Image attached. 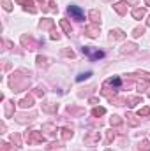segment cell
<instances>
[{"instance_id":"obj_6","label":"cell","mask_w":150,"mask_h":151,"mask_svg":"<svg viewBox=\"0 0 150 151\" xmlns=\"http://www.w3.org/2000/svg\"><path fill=\"white\" fill-rule=\"evenodd\" d=\"M20 5H23L25 11H28L30 14H36V7H34V0H16Z\"/></svg>"},{"instance_id":"obj_5","label":"cell","mask_w":150,"mask_h":151,"mask_svg":"<svg viewBox=\"0 0 150 151\" xmlns=\"http://www.w3.org/2000/svg\"><path fill=\"white\" fill-rule=\"evenodd\" d=\"M83 53H85V55H88V56H90V60H97V58H103V56H104V53H103V51L92 49L90 46H85V47H83Z\"/></svg>"},{"instance_id":"obj_9","label":"cell","mask_w":150,"mask_h":151,"mask_svg":"<svg viewBox=\"0 0 150 151\" xmlns=\"http://www.w3.org/2000/svg\"><path fill=\"white\" fill-rule=\"evenodd\" d=\"M138 49V46L134 44V42H127V44H124L122 47H120V53L122 55H127V53H134Z\"/></svg>"},{"instance_id":"obj_1","label":"cell","mask_w":150,"mask_h":151,"mask_svg":"<svg viewBox=\"0 0 150 151\" xmlns=\"http://www.w3.org/2000/svg\"><path fill=\"white\" fill-rule=\"evenodd\" d=\"M111 90L115 91V93H117V90H120V77H118V76L110 77V79L103 84V95H106L108 99H113Z\"/></svg>"},{"instance_id":"obj_15","label":"cell","mask_w":150,"mask_h":151,"mask_svg":"<svg viewBox=\"0 0 150 151\" xmlns=\"http://www.w3.org/2000/svg\"><path fill=\"white\" fill-rule=\"evenodd\" d=\"M32 106H34V97H32V95L25 97V99L20 102V107H23V109H27V107H32Z\"/></svg>"},{"instance_id":"obj_20","label":"cell","mask_w":150,"mask_h":151,"mask_svg":"<svg viewBox=\"0 0 150 151\" xmlns=\"http://www.w3.org/2000/svg\"><path fill=\"white\" fill-rule=\"evenodd\" d=\"M125 118H127V123H129L131 127H138V125H140V121L136 119V116H134V114H127Z\"/></svg>"},{"instance_id":"obj_24","label":"cell","mask_w":150,"mask_h":151,"mask_svg":"<svg viewBox=\"0 0 150 151\" xmlns=\"http://www.w3.org/2000/svg\"><path fill=\"white\" fill-rule=\"evenodd\" d=\"M110 123H111V127H118V125H122V118L115 114V116L110 118Z\"/></svg>"},{"instance_id":"obj_28","label":"cell","mask_w":150,"mask_h":151,"mask_svg":"<svg viewBox=\"0 0 150 151\" xmlns=\"http://www.w3.org/2000/svg\"><path fill=\"white\" fill-rule=\"evenodd\" d=\"M143 34H145V27H138L133 30V37H141Z\"/></svg>"},{"instance_id":"obj_26","label":"cell","mask_w":150,"mask_h":151,"mask_svg":"<svg viewBox=\"0 0 150 151\" xmlns=\"http://www.w3.org/2000/svg\"><path fill=\"white\" fill-rule=\"evenodd\" d=\"M92 114H94L95 118H99V116H104V114H106V109H104V107H94Z\"/></svg>"},{"instance_id":"obj_4","label":"cell","mask_w":150,"mask_h":151,"mask_svg":"<svg viewBox=\"0 0 150 151\" xmlns=\"http://www.w3.org/2000/svg\"><path fill=\"white\" fill-rule=\"evenodd\" d=\"M99 139H101V134H99V132H88V134L83 137V141H85L87 146H95V144L99 142Z\"/></svg>"},{"instance_id":"obj_42","label":"cell","mask_w":150,"mask_h":151,"mask_svg":"<svg viewBox=\"0 0 150 151\" xmlns=\"http://www.w3.org/2000/svg\"><path fill=\"white\" fill-rule=\"evenodd\" d=\"M149 97H150V91H149Z\"/></svg>"},{"instance_id":"obj_14","label":"cell","mask_w":150,"mask_h":151,"mask_svg":"<svg viewBox=\"0 0 150 151\" xmlns=\"http://www.w3.org/2000/svg\"><path fill=\"white\" fill-rule=\"evenodd\" d=\"M60 132H62V139H64V141H69V139H73V135H74L73 128H69V127L60 128Z\"/></svg>"},{"instance_id":"obj_3","label":"cell","mask_w":150,"mask_h":151,"mask_svg":"<svg viewBox=\"0 0 150 151\" xmlns=\"http://www.w3.org/2000/svg\"><path fill=\"white\" fill-rule=\"evenodd\" d=\"M67 14H69L73 19H76V21H83V19H85V12H83L78 5H69V7H67Z\"/></svg>"},{"instance_id":"obj_10","label":"cell","mask_w":150,"mask_h":151,"mask_svg":"<svg viewBox=\"0 0 150 151\" xmlns=\"http://www.w3.org/2000/svg\"><path fill=\"white\" fill-rule=\"evenodd\" d=\"M113 9L120 14V16H124L125 12H127V4L125 2H118V4H113Z\"/></svg>"},{"instance_id":"obj_39","label":"cell","mask_w":150,"mask_h":151,"mask_svg":"<svg viewBox=\"0 0 150 151\" xmlns=\"http://www.w3.org/2000/svg\"><path fill=\"white\" fill-rule=\"evenodd\" d=\"M97 102H99V99H95V97L90 99V104H97Z\"/></svg>"},{"instance_id":"obj_32","label":"cell","mask_w":150,"mask_h":151,"mask_svg":"<svg viewBox=\"0 0 150 151\" xmlns=\"http://www.w3.org/2000/svg\"><path fill=\"white\" fill-rule=\"evenodd\" d=\"M113 139H115V132H113V128H111V130H108V132H106V141H108V144L111 142Z\"/></svg>"},{"instance_id":"obj_30","label":"cell","mask_w":150,"mask_h":151,"mask_svg":"<svg viewBox=\"0 0 150 151\" xmlns=\"http://www.w3.org/2000/svg\"><path fill=\"white\" fill-rule=\"evenodd\" d=\"M140 151H150V142L149 141H141V142H140Z\"/></svg>"},{"instance_id":"obj_38","label":"cell","mask_w":150,"mask_h":151,"mask_svg":"<svg viewBox=\"0 0 150 151\" xmlns=\"http://www.w3.org/2000/svg\"><path fill=\"white\" fill-rule=\"evenodd\" d=\"M125 4H133V5H138V0H125Z\"/></svg>"},{"instance_id":"obj_18","label":"cell","mask_w":150,"mask_h":151,"mask_svg":"<svg viewBox=\"0 0 150 151\" xmlns=\"http://www.w3.org/2000/svg\"><path fill=\"white\" fill-rule=\"evenodd\" d=\"M145 14H147L145 9H134V11H133V18H134V19H143Z\"/></svg>"},{"instance_id":"obj_40","label":"cell","mask_w":150,"mask_h":151,"mask_svg":"<svg viewBox=\"0 0 150 151\" xmlns=\"http://www.w3.org/2000/svg\"><path fill=\"white\" fill-rule=\"evenodd\" d=\"M145 5H150V0H145Z\"/></svg>"},{"instance_id":"obj_35","label":"cell","mask_w":150,"mask_h":151,"mask_svg":"<svg viewBox=\"0 0 150 151\" xmlns=\"http://www.w3.org/2000/svg\"><path fill=\"white\" fill-rule=\"evenodd\" d=\"M51 40H60V34H57V30H51Z\"/></svg>"},{"instance_id":"obj_23","label":"cell","mask_w":150,"mask_h":151,"mask_svg":"<svg viewBox=\"0 0 150 151\" xmlns=\"http://www.w3.org/2000/svg\"><path fill=\"white\" fill-rule=\"evenodd\" d=\"M42 130H46V132H50V134H55V132H57V127H55L53 123H44V125H42Z\"/></svg>"},{"instance_id":"obj_22","label":"cell","mask_w":150,"mask_h":151,"mask_svg":"<svg viewBox=\"0 0 150 151\" xmlns=\"http://www.w3.org/2000/svg\"><path fill=\"white\" fill-rule=\"evenodd\" d=\"M141 102V97H127V104L131 106V107H134L136 104H140Z\"/></svg>"},{"instance_id":"obj_37","label":"cell","mask_w":150,"mask_h":151,"mask_svg":"<svg viewBox=\"0 0 150 151\" xmlns=\"http://www.w3.org/2000/svg\"><path fill=\"white\" fill-rule=\"evenodd\" d=\"M2 151H11V146L7 142H2Z\"/></svg>"},{"instance_id":"obj_8","label":"cell","mask_w":150,"mask_h":151,"mask_svg":"<svg viewBox=\"0 0 150 151\" xmlns=\"http://www.w3.org/2000/svg\"><path fill=\"white\" fill-rule=\"evenodd\" d=\"M85 35H88L90 39H95L99 35V25H90L85 28Z\"/></svg>"},{"instance_id":"obj_7","label":"cell","mask_w":150,"mask_h":151,"mask_svg":"<svg viewBox=\"0 0 150 151\" xmlns=\"http://www.w3.org/2000/svg\"><path fill=\"white\" fill-rule=\"evenodd\" d=\"M110 39H111V40H124V39H125V34H124V30H120V28H111V30H110Z\"/></svg>"},{"instance_id":"obj_27","label":"cell","mask_w":150,"mask_h":151,"mask_svg":"<svg viewBox=\"0 0 150 151\" xmlns=\"http://www.w3.org/2000/svg\"><path fill=\"white\" fill-rule=\"evenodd\" d=\"M36 62H37L39 67H44V65H48V58H46V56H42V55H39L37 58H36Z\"/></svg>"},{"instance_id":"obj_2","label":"cell","mask_w":150,"mask_h":151,"mask_svg":"<svg viewBox=\"0 0 150 151\" xmlns=\"http://www.w3.org/2000/svg\"><path fill=\"white\" fill-rule=\"evenodd\" d=\"M25 139H27V142L30 144V146H34V144H42L46 139H44V135L37 132V130H30V132H27L25 134Z\"/></svg>"},{"instance_id":"obj_34","label":"cell","mask_w":150,"mask_h":151,"mask_svg":"<svg viewBox=\"0 0 150 151\" xmlns=\"http://www.w3.org/2000/svg\"><path fill=\"white\" fill-rule=\"evenodd\" d=\"M2 5H4V9H5V11H11V9H12V5H11V2H9V0H2Z\"/></svg>"},{"instance_id":"obj_33","label":"cell","mask_w":150,"mask_h":151,"mask_svg":"<svg viewBox=\"0 0 150 151\" xmlns=\"http://www.w3.org/2000/svg\"><path fill=\"white\" fill-rule=\"evenodd\" d=\"M92 76V72H83V74H79L78 77H76V81H83V79H88Z\"/></svg>"},{"instance_id":"obj_31","label":"cell","mask_w":150,"mask_h":151,"mask_svg":"<svg viewBox=\"0 0 150 151\" xmlns=\"http://www.w3.org/2000/svg\"><path fill=\"white\" fill-rule=\"evenodd\" d=\"M150 114V107H141L140 111H138V116L141 118V116H149Z\"/></svg>"},{"instance_id":"obj_11","label":"cell","mask_w":150,"mask_h":151,"mask_svg":"<svg viewBox=\"0 0 150 151\" xmlns=\"http://www.w3.org/2000/svg\"><path fill=\"white\" fill-rule=\"evenodd\" d=\"M88 18L92 19V23H94V25H99V23H101V14H99V11H97V9H92V11L88 12Z\"/></svg>"},{"instance_id":"obj_29","label":"cell","mask_w":150,"mask_h":151,"mask_svg":"<svg viewBox=\"0 0 150 151\" xmlns=\"http://www.w3.org/2000/svg\"><path fill=\"white\" fill-rule=\"evenodd\" d=\"M62 55H64V56H69V58H76V53L73 51V49H69V47L62 49Z\"/></svg>"},{"instance_id":"obj_16","label":"cell","mask_w":150,"mask_h":151,"mask_svg":"<svg viewBox=\"0 0 150 151\" xmlns=\"http://www.w3.org/2000/svg\"><path fill=\"white\" fill-rule=\"evenodd\" d=\"M60 27H62V30H64L67 35L73 34V27H71V23H69L67 19H60Z\"/></svg>"},{"instance_id":"obj_36","label":"cell","mask_w":150,"mask_h":151,"mask_svg":"<svg viewBox=\"0 0 150 151\" xmlns=\"http://www.w3.org/2000/svg\"><path fill=\"white\" fill-rule=\"evenodd\" d=\"M34 95H37V97H42V95H44V88H41V86H39V88H36Z\"/></svg>"},{"instance_id":"obj_21","label":"cell","mask_w":150,"mask_h":151,"mask_svg":"<svg viewBox=\"0 0 150 151\" xmlns=\"http://www.w3.org/2000/svg\"><path fill=\"white\" fill-rule=\"evenodd\" d=\"M12 111H14V102H7L5 104V116L11 118L12 116Z\"/></svg>"},{"instance_id":"obj_13","label":"cell","mask_w":150,"mask_h":151,"mask_svg":"<svg viewBox=\"0 0 150 151\" xmlns=\"http://www.w3.org/2000/svg\"><path fill=\"white\" fill-rule=\"evenodd\" d=\"M57 109H58V104H53V102L42 104V111L44 113H57Z\"/></svg>"},{"instance_id":"obj_19","label":"cell","mask_w":150,"mask_h":151,"mask_svg":"<svg viewBox=\"0 0 150 151\" xmlns=\"http://www.w3.org/2000/svg\"><path fill=\"white\" fill-rule=\"evenodd\" d=\"M11 142H12L16 148H21V135H18V134H12V135H11Z\"/></svg>"},{"instance_id":"obj_17","label":"cell","mask_w":150,"mask_h":151,"mask_svg":"<svg viewBox=\"0 0 150 151\" xmlns=\"http://www.w3.org/2000/svg\"><path fill=\"white\" fill-rule=\"evenodd\" d=\"M21 42H23V46H28V49H36V42H34L30 37L23 35V37H21Z\"/></svg>"},{"instance_id":"obj_41","label":"cell","mask_w":150,"mask_h":151,"mask_svg":"<svg viewBox=\"0 0 150 151\" xmlns=\"http://www.w3.org/2000/svg\"><path fill=\"white\" fill-rule=\"evenodd\" d=\"M147 27H150V18L147 19Z\"/></svg>"},{"instance_id":"obj_43","label":"cell","mask_w":150,"mask_h":151,"mask_svg":"<svg viewBox=\"0 0 150 151\" xmlns=\"http://www.w3.org/2000/svg\"><path fill=\"white\" fill-rule=\"evenodd\" d=\"M106 151H111V150H106Z\"/></svg>"},{"instance_id":"obj_12","label":"cell","mask_w":150,"mask_h":151,"mask_svg":"<svg viewBox=\"0 0 150 151\" xmlns=\"http://www.w3.org/2000/svg\"><path fill=\"white\" fill-rule=\"evenodd\" d=\"M53 25H55L53 19H41L39 28H42V30H53Z\"/></svg>"},{"instance_id":"obj_25","label":"cell","mask_w":150,"mask_h":151,"mask_svg":"<svg viewBox=\"0 0 150 151\" xmlns=\"http://www.w3.org/2000/svg\"><path fill=\"white\" fill-rule=\"evenodd\" d=\"M136 76H138L140 79H143L145 83H150V72H141V70H138Z\"/></svg>"}]
</instances>
